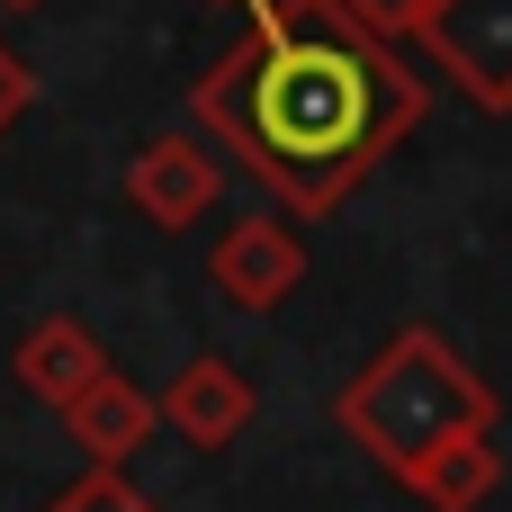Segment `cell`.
I'll return each instance as SVG.
<instances>
[{
    "label": "cell",
    "instance_id": "obj_1",
    "mask_svg": "<svg viewBox=\"0 0 512 512\" xmlns=\"http://www.w3.org/2000/svg\"><path fill=\"white\" fill-rule=\"evenodd\" d=\"M189 108L279 207L333 216L432 99L423 72L342 0H252V27L189 81Z\"/></svg>",
    "mask_w": 512,
    "mask_h": 512
},
{
    "label": "cell",
    "instance_id": "obj_2",
    "mask_svg": "<svg viewBox=\"0 0 512 512\" xmlns=\"http://www.w3.org/2000/svg\"><path fill=\"white\" fill-rule=\"evenodd\" d=\"M333 423H342V441H351L360 459H378V468L414 495L423 468H441V459L468 450V441H495L504 405H495V387L459 360L450 333L405 324V333H387L378 360L333 396Z\"/></svg>",
    "mask_w": 512,
    "mask_h": 512
},
{
    "label": "cell",
    "instance_id": "obj_3",
    "mask_svg": "<svg viewBox=\"0 0 512 512\" xmlns=\"http://www.w3.org/2000/svg\"><path fill=\"white\" fill-rule=\"evenodd\" d=\"M414 45L459 81L468 108L512 117V0H432Z\"/></svg>",
    "mask_w": 512,
    "mask_h": 512
},
{
    "label": "cell",
    "instance_id": "obj_4",
    "mask_svg": "<svg viewBox=\"0 0 512 512\" xmlns=\"http://www.w3.org/2000/svg\"><path fill=\"white\" fill-rule=\"evenodd\" d=\"M207 279H216L225 306H243V315H279V306L306 288V243H297L288 216H234V225L216 234Z\"/></svg>",
    "mask_w": 512,
    "mask_h": 512
},
{
    "label": "cell",
    "instance_id": "obj_5",
    "mask_svg": "<svg viewBox=\"0 0 512 512\" xmlns=\"http://www.w3.org/2000/svg\"><path fill=\"white\" fill-rule=\"evenodd\" d=\"M216 153L198 144V135H153L135 162H126V207L144 216V225H162V234H189L207 207H216Z\"/></svg>",
    "mask_w": 512,
    "mask_h": 512
},
{
    "label": "cell",
    "instance_id": "obj_6",
    "mask_svg": "<svg viewBox=\"0 0 512 512\" xmlns=\"http://www.w3.org/2000/svg\"><path fill=\"white\" fill-rule=\"evenodd\" d=\"M153 405H162V432H180L189 450H234L261 396H252V378H243L234 360L198 351V360H180V369H171V387H162Z\"/></svg>",
    "mask_w": 512,
    "mask_h": 512
},
{
    "label": "cell",
    "instance_id": "obj_7",
    "mask_svg": "<svg viewBox=\"0 0 512 512\" xmlns=\"http://www.w3.org/2000/svg\"><path fill=\"white\" fill-rule=\"evenodd\" d=\"M63 432L81 441V459H90V468H126V459L162 432V405H153L135 378H117V369H108L99 387H81V396L63 405Z\"/></svg>",
    "mask_w": 512,
    "mask_h": 512
},
{
    "label": "cell",
    "instance_id": "obj_8",
    "mask_svg": "<svg viewBox=\"0 0 512 512\" xmlns=\"http://www.w3.org/2000/svg\"><path fill=\"white\" fill-rule=\"evenodd\" d=\"M108 378V351H99V333L81 324V315H45V324H27V342H18V387L36 396V405H72L81 387H99Z\"/></svg>",
    "mask_w": 512,
    "mask_h": 512
},
{
    "label": "cell",
    "instance_id": "obj_9",
    "mask_svg": "<svg viewBox=\"0 0 512 512\" xmlns=\"http://www.w3.org/2000/svg\"><path fill=\"white\" fill-rule=\"evenodd\" d=\"M495 486H504V450H495V441H468V450H450L441 468L414 477V504L423 512H486Z\"/></svg>",
    "mask_w": 512,
    "mask_h": 512
},
{
    "label": "cell",
    "instance_id": "obj_10",
    "mask_svg": "<svg viewBox=\"0 0 512 512\" xmlns=\"http://www.w3.org/2000/svg\"><path fill=\"white\" fill-rule=\"evenodd\" d=\"M45 512H162V504H153V495H144L126 468H81V477H72V486H63Z\"/></svg>",
    "mask_w": 512,
    "mask_h": 512
},
{
    "label": "cell",
    "instance_id": "obj_11",
    "mask_svg": "<svg viewBox=\"0 0 512 512\" xmlns=\"http://www.w3.org/2000/svg\"><path fill=\"white\" fill-rule=\"evenodd\" d=\"M342 9H351L369 36H387V45H414V27H423V9H432V0H342Z\"/></svg>",
    "mask_w": 512,
    "mask_h": 512
},
{
    "label": "cell",
    "instance_id": "obj_12",
    "mask_svg": "<svg viewBox=\"0 0 512 512\" xmlns=\"http://www.w3.org/2000/svg\"><path fill=\"white\" fill-rule=\"evenodd\" d=\"M27 108H36V72H27V54H18V45L0 36V135H9V126H18Z\"/></svg>",
    "mask_w": 512,
    "mask_h": 512
},
{
    "label": "cell",
    "instance_id": "obj_13",
    "mask_svg": "<svg viewBox=\"0 0 512 512\" xmlns=\"http://www.w3.org/2000/svg\"><path fill=\"white\" fill-rule=\"evenodd\" d=\"M0 9H36V0H0Z\"/></svg>",
    "mask_w": 512,
    "mask_h": 512
},
{
    "label": "cell",
    "instance_id": "obj_14",
    "mask_svg": "<svg viewBox=\"0 0 512 512\" xmlns=\"http://www.w3.org/2000/svg\"><path fill=\"white\" fill-rule=\"evenodd\" d=\"M234 9H252V0H234Z\"/></svg>",
    "mask_w": 512,
    "mask_h": 512
}]
</instances>
